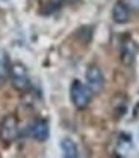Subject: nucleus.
Returning a JSON list of instances; mask_svg holds the SVG:
<instances>
[{
    "mask_svg": "<svg viewBox=\"0 0 139 158\" xmlns=\"http://www.w3.org/2000/svg\"><path fill=\"white\" fill-rule=\"evenodd\" d=\"M20 128H18V120L14 114H8L2 118L0 122V140L5 144L14 143L18 137Z\"/></svg>",
    "mask_w": 139,
    "mask_h": 158,
    "instance_id": "3",
    "label": "nucleus"
},
{
    "mask_svg": "<svg viewBox=\"0 0 139 158\" xmlns=\"http://www.w3.org/2000/svg\"><path fill=\"white\" fill-rule=\"evenodd\" d=\"M92 98V91L89 90L88 85H85L82 81H73L71 87H70V99L73 102V105L77 110H85Z\"/></svg>",
    "mask_w": 139,
    "mask_h": 158,
    "instance_id": "1",
    "label": "nucleus"
},
{
    "mask_svg": "<svg viewBox=\"0 0 139 158\" xmlns=\"http://www.w3.org/2000/svg\"><path fill=\"white\" fill-rule=\"evenodd\" d=\"M86 85L92 93H100L104 87V75L100 70L98 65L92 64L86 70Z\"/></svg>",
    "mask_w": 139,
    "mask_h": 158,
    "instance_id": "5",
    "label": "nucleus"
},
{
    "mask_svg": "<svg viewBox=\"0 0 139 158\" xmlns=\"http://www.w3.org/2000/svg\"><path fill=\"white\" fill-rule=\"evenodd\" d=\"M133 149V141H132V135L121 132L117 140H115V146H114V154L118 158H124L130 154V151Z\"/></svg>",
    "mask_w": 139,
    "mask_h": 158,
    "instance_id": "7",
    "label": "nucleus"
},
{
    "mask_svg": "<svg viewBox=\"0 0 139 158\" xmlns=\"http://www.w3.org/2000/svg\"><path fill=\"white\" fill-rule=\"evenodd\" d=\"M9 70H11L9 59L6 56V53L2 52V53H0V79H2V81L9 76Z\"/></svg>",
    "mask_w": 139,
    "mask_h": 158,
    "instance_id": "12",
    "label": "nucleus"
},
{
    "mask_svg": "<svg viewBox=\"0 0 139 158\" xmlns=\"http://www.w3.org/2000/svg\"><path fill=\"white\" fill-rule=\"evenodd\" d=\"M121 2L127 6V9H129L130 12L139 15V0H121Z\"/></svg>",
    "mask_w": 139,
    "mask_h": 158,
    "instance_id": "13",
    "label": "nucleus"
},
{
    "mask_svg": "<svg viewBox=\"0 0 139 158\" xmlns=\"http://www.w3.org/2000/svg\"><path fill=\"white\" fill-rule=\"evenodd\" d=\"M60 149L64 158H79V149L71 138L65 137L60 140Z\"/></svg>",
    "mask_w": 139,
    "mask_h": 158,
    "instance_id": "9",
    "label": "nucleus"
},
{
    "mask_svg": "<svg viewBox=\"0 0 139 158\" xmlns=\"http://www.w3.org/2000/svg\"><path fill=\"white\" fill-rule=\"evenodd\" d=\"M112 19L118 24H124V23H127L130 20V11L127 9V6L121 0L117 2L114 5V8H112Z\"/></svg>",
    "mask_w": 139,
    "mask_h": 158,
    "instance_id": "8",
    "label": "nucleus"
},
{
    "mask_svg": "<svg viewBox=\"0 0 139 158\" xmlns=\"http://www.w3.org/2000/svg\"><path fill=\"white\" fill-rule=\"evenodd\" d=\"M127 98L124 94H118L112 99V108H114V114L117 117H122L127 113Z\"/></svg>",
    "mask_w": 139,
    "mask_h": 158,
    "instance_id": "10",
    "label": "nucleus"
},
{
    "mask_svg": "<svg viewBox=\"0 0 139 158\" xmlns=\"http://www.w3.org/2000/svg\"><path fill=\"white\" fill-rule=\"evenodd\" d=\"M9 78L12 82V87L15 90H18L21 93H26L30 87V79L27 69L24 67V64L21 62H14L11 64V70H9Z\"/></svg>",
    "mask_w": 139,
    "mask_h": 158,
    "instance_id": "2",
    "label": "nucleus"
},
{
    "mask_svg": "<svg viewBox=\"0 0 139 158\" xmlns=\"http://www.w3.org/2000/svg\"><path fill=\"white\" fill-rule=\"evenodd\" d=\"M138 44L136 41L130 37H124L122 41H121V46H119V59L124 65H132L135 61H136V56H138Z\"/></svg>",
    "mask_w": 139,
    "mask_h": 158,
    "instance_id": "4",
    "label": "nucleus"
},
{
    "mask_svg": "<svg viewBox=\"0 0 139 158\" xmlns=\"http://www.w3.org/2000/svg\"><path fill=\"white\" fill-rule=\"evenodd\" d=\"M62 2H64V0H44L42 5H41V14H44V15L55 14L56 11L60 9Z\"/></svg>",
    "mask_w": 139,
    "mask_h": 158,
    "instance_id": "11",
    "label": "nucleus"
},
{
    "mask_svg": "<svg viewBox=\"0 0 139 158\" xmlns=\"http://www.w3.org/2000/svg\"><path fill=\"white\" fill-rule=\"evenodd\" d=\"M67 2H70V3H73V2H76V0H67Z\"/></svg>",
    "mask_w": 139,
    "mask_h": 158,
    "instance_id": "14",
    "label": "nucleus"
},
{
    "mask_svg": "<svg viewBox=\"0 0 139 158\" xmlns=\"http://www.w3.org/2000/svg\"><path fill=\"white\" fill-rule=\"evenodd\" d=\"M27 131L32 137L38 141H45L48 135H50V128H48V122L44 120V118H37L33 120L29 126H27Z\"/></svg>",
    "mask_w": 139,
    "mask_h": 158,
    "instance_id": "6",
    "label": "nucleus"
}]
</instances>
